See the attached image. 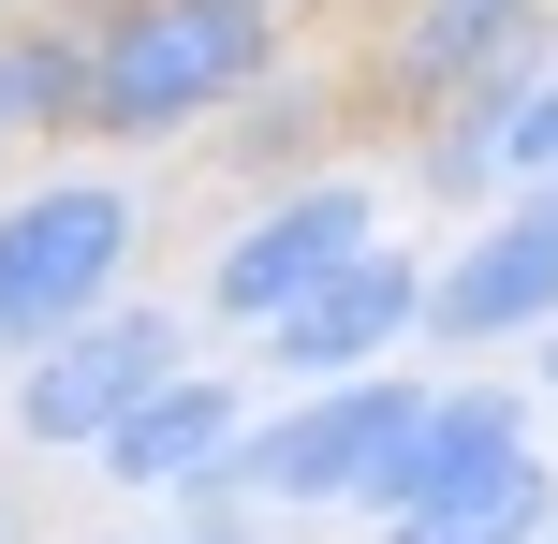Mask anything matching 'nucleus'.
Masks as SVG:
<instances>
[{
  "label": "nucleus",
  "mask_w": 558,
  "mask_h": 544,
  "mask_svg": "<svg viewBox=\"0 0 558 544\" xmlns=\"http://www.w3.org/2000/svg\"><path fill=\"white\" fill-rule=\"evenodd\" d=\"M74 29H88V147L221 133L279 74V15L265 0H88Z\"/></svg>",
  "instance_id": "f257e3e1"
},
{
  "label": "nucleus",
  "mask_w": 558,
  "mask_h": 544,
  "mask_svg": "<svg viewBox=\"0 0 558 544\" xmlns=\"http://www.w3.org/2000/svg\"><path fill=\"white\" fill-rule=\"evenodd\" d=\"M133 251H147V192L104 162H59L29 192H0V353H45L74 324H104L133 294Z\"/></svg>",
  "instance_id": "f03ea898"
},
{
  "label": "nucleus",
  "mask_w": 558,
  "mask_h": 544,
  "mask_svg": "<svg viewBox=\"0 0 558 544\" xmlns=\"http://www.w3.org/2000/svg\"><path fill=\"white\" fill-rule=\"evenodd\" d=\"M367 251H383V192L324 162V177H294V192H265V206L221 221V251H206V310L265 339V324H294L324 280H353Z\"/></svg>",
  "instance_id": "7ed1b4c3"
},
{
  "label": "nucleus",
  "mask_w": 558,
  "mask_h": 544,
  "mask_svg": "<svg viewBox=\"0 0 558 544\" xmlns=\"http://www.w3.org/2000/svg\"><path fill=\"white\" fill-rule=\"evenodd\" d=\"M162 383H192V324L147 310V294H118L104 324H74V339H45L15 368V442L29 457H104Z\"/></svg>",
  "instance_id": "20e7f679"
},
{
  "label": "nucleus",
  "mask_w": 558,
  "mask_h": 544,
  "mask_svg": "<svg viewBox=\"0 0 558 544\" xmlns=\"http://www.w3.org/2000/svg\"><path fill=\"white\" fill-rule=\"evenodd\" d=\"M412 412H426V383H324V398H294V412H251V442H235V486L265 500V516H338L353 500L367 516V486H383V457L412 442Z\"/></svg>",
  "instance_id": "39448f33"
},
{
  "label": "nucleus",
  "mask_w": 558,
  "mask_h": 544,
  "mask_svg": "<svg viewBox=\"0 0 558 544\" xmlns=\"http://www.w3.org/2000/svg\"><path fill=\"white\" fill-rule=\"evenodd\" d=\"M426 339L441 353H500V339H558V192H500L441 265H426Z\"/></svg>",
  "instance_id": "423d86ee"
},
{
  "label": "nucleus",
  "mask_w": 558,
  "mask_h": 544,
  "mask_svg": "<svg viewBox=\"0 0 558 544\" xmlns=\"http://www.w3.org/2000/svg\"><path fill=\"white\" fill-rule=\"evenodd\" d=\"M530 59H558L544 45V0H397L383 45H367V104L412 118V133H441L471 88L530 74Z\"/></svg>",
  "instance_id": "0eeeda50"
},
{
  "label": "nucleus",
  "mask_w": 558,
  "mask_h": 544,
  "mask_svg": "<svg viewBox=\"0 0 558 544\" xmlns=\"http://www.w3.org/2000/svg\"><path fill=\"white\" fill-rule=\"evenodd\" d=\"M412 177H426L441 206H471V221H485L500 192H558V59L471 88L441 133H412Z\"/></svg>",
  "instance_id": "6e6552de"
},
{
  "label": "nucleus",
  "mask_w": 558,
  "mask_h": 544,
  "mask_svg": "<svg viewBox=\"0 0 558 544\" xmlns=\"http://www.w3.org/2000/svg\"><path fill=\"white\" fill-rule=\"evenodd\" d=\"M412 339H426V265L383 235V251H367L353 280H324L294 324H265V368H294L308 398H324V383H383Z\"/></svg>",
  "instance_id": "1a4fd4ad"
},
{
  "label": "nucleus",
  "mask_w": 558,
  "mask_h": 544,
  "mask_svg": "<svg viewBox=\"0 0 558 544\" xmlns=\"http://www.w3.org/2000/svg\"><path fill=\"white\" fill-rule=\"evenodd\" d=\"M500 457H530V383H500V368H456V383H426V412H412V442L383 457V486H367V516H412V500H441V486H471V471H500Z\"/></svg>",
  "instance_id": "9d476101"
},
{
  "label": "nucleus",
  "mask_w": 558,
  "mask_h": 544,
  "mask_svg": "<svg viewBox=\"0 0 558 544\" xmlns=\"http://www.w3.org/2000/svg\"><path fill=\"white\" fill-rule=\"evenodd\" d=\"M251 442V398H235V368H192V383H162V398L133 412V427L104 442V486H133V500H177V486H206V471Z\"/></svg>",
  "instance_id": "9b49d317"
},
{
  "label": "nucleus",
  "mask_w": 558,
  "mask_h": 544,
  "mask_svg": "<svg viewBox=\"0 0 558 544\" xmlns=\"http://www.w3.org/2000/svg\"><path fill=\"white\" fill-rule=\"evenodd\" d=\"M324 147H338V88H324V74H265L251 104L221 118V177H235L251 206L294 192V177H324Z\"/></svg>",
  "instance_id": "f8f14e48"
},
{
  "label": "nucleus",
  "mask_w": 558,
  "mask_h": 544,
  "mask_svg": "<svg viewBox=\"0 0 558 544\" xmlns=\"http://www.w3.org/2000/svg\"><path fill=\"white\" fill-rule=\"evenodd\" d=\"M544 530H558V471L544 457H500V471H471V486L412 500L383 544H544Z\"/></svg>",
  "instance_id": "ddd939ff"
},
{
  "label": "nucleus",
  "mask_w": 558,
  "mask_h": 544,
  "mask_svg": "<svg viewBox=\"0 0 558 544\" xmlns=\"http://www.w3.org/2000/svg\"><path fill=\"white\" fill-rule=\"evenodd\" d=\"M0 118H15L29 147L88 133V29L45 15V29H0Z\"/></svg>",
  "instance_id": "4468645a"
},
{
  "label": "nucleus",
  "mask_w": 558,
  "mask_h": 544,
  "mask_svg": "<svg viewBox=\"0 0 558 544\" xmlns=\"http://www.w3.org/2000/svg\"><path fill=\"white\" fill-rule=\"evenodd\" d=\"M45 15H88V0H0V29H45Z\"/></svg>",
  "instance_id": "2eb2a0df"
},
{
  "label": "nucleus",
  "mask_w": 558,
  "mask_h": 544,
  "mask_svg": "<svg viewBox=\"0 0 558 544\" xmlns=\"http://www.w3.org/2000/svg\"><path fill=\"white\" fill-rule=\"evenodd\" d=\"M15 147H29V133H15V118H0V162H15Z\"/></svg>",
  "instance_id": "dca6fc26"
},
{
  "label": "nucleus",
  "mask_w": 558,
  "mask_h": 544,
  "mask_svg": "<svg viewBox=\"0 0 558 544\" xmlns=\"http://www.w3.org/2000/svg\"><path fill=\"white\" fill-rule=\"evenodd\" d=\"M544 398H558V339H544Z\"/></svg>",
  "instance_id": "f3484780"
},
{
  "label": "nucleus",
  "mask_w": 558,
  "mask_h": 544,
  "mask_svg": "<svg viewBox=\"0 0 558 544\" xmlns=\"http://www.w3.org/2000/svg\"><path fill=\"white\" fill-rule=\"evenodd\" d=\"M0 544H15V500H0Z\"/></svg>",
  "instance_id": "a211bd4d"
},
{
  "label": "nucleus",
  "mask_w": 558,
  "mask_h": 544,
  "mask_svg": "<svg viewBox=\"0 0 558 544\" xmlns=\"http://www.w3.org/2000/svg\"><path fill=\"white\" fill-rule=\"evenodd\" d=\"M265 15H279V0H265Z\"/></svg>",
  "instance_id": "6ab92c4d"
},
{
  "label": "nucleus",
  "mask_w": 558,
  "mask_h": 544,
  "mask_svg": "<svg viewBox=\"0 0 558 544\" xmlns=\"http://www.w3.org/2000/svg\"><path fill=\"white\" fill-rule=\"evenodd\" d=\"M544 544H558V530H544Z\"/></svg>",
  "instance_id": "aec40b11"
}]
</instances>
